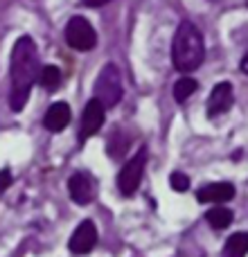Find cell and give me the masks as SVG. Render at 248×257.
<instances>
[{
  "instance_id": "obj_19",
  "label": "cell",
  "mask_w": 248,
  "mask_h": 257,
  "mask_svg": "<svg viewBox=\"0 0 248 257\" xmlns=\"http://www.w3.org/2000/svg\"><path fill=\"white\" fill-rule=\"evenodd\" d=\"M88 7H104V5H108L111 0H84Z\"/></svg>"
},
{
  "instance_id": "obj_20",
  "label": "cell",
  "mask_w": 248,
  "mask_h": 257,
  "mask_svg": "<svg viewBox=\"0 0 248 257\" xmlns=\"http://www.w3.org/2000/svg\"><path fill=\"white\" fill-rule=\"evenodd\" d=\"M241 72H244V75H248V54L244 59H241Z\"/></svg>"
},
{
  "instance_id": "obj_3",
  "label": "cell",
  "mask_w": 248,
  "mask_h": 257,
  "mask_svg": "<svg viewBox=\"0 0 248 257\" xmlns=\"http://www.w3.org/2000/svg\"><path fill=\"white\" fill-rule=\"evenodd\" d=\"M122 79H120V70L115 63H106L99 72L97 81H95V99L102 104L104 108H113L120 104L122 99Z\"/></svg>"
},
{
  "instance_id": "obj_16",
  "label": "cell",
  "mask_w": 248,
  "mask_h": 257,
  "mask_svg": "<svg viewBox=\"0 0 248 257\" xmlns=\"http://www.w3.org/2000/svg\"><path fill=\"white\" fill-rule=\"evenodd\" d=\"M129 149V136L122 131H115L111 136V140H108V156H113V158H122L124 154H127Z\"/></svg>"
},
{
  "instance_id": "obj_14",
  "label": "cell",
  "mask_w": 248,
  "mask_h": 257,
  "mask_svg": "<svg viewBox=\"0 0 248 257\" xmlns=\"http://www.w3.org/2000/svg\"><path fill=\"white\" fill-rule=\"evenodd\" d=\"M196 88H199V84H196L192 77H181V79L174 84V99H176L178 104L187 102V99L196 93Z\"/></svg>"
},
{
  "instance_id": "obj_10",
  "label": "cell",
  "mask_w": 248,
  "mask_h": 257,
  "mask_svg": "<svg viewBox=\"0 0 248 257\" xmlns=\"http://www.w3.org/2000/svg\"><path fill=\"white\" fill-rule=\"evenodd\" d=\"M68 190H70V196L77 205H88L95 199V185L88 178V174L84 172L72 174L70 181H68Z\"/></svg>"
},
{
  "instance_id": "obj_18",
  "label": "cell",
  "mask_w": 248,
  "mask_h": 257,
  "mask_svg": "<svg viewBox=\"0 0 248 257\" xmlns=\"http://www.w3.org/2000/svg\"><path fill=\"white\" fill-rule=\"evenodd\" d=\"M9 185H12V172L9 169H0V196L7 192Z\"/></svg>"
},
{
  "instance_id": "obj_13",
  "label": "cell",
  "mask_w": 248,
  "mask_h": 257,
  "mask_svg": "<svg viewBox=\"0 0 248 257\" xmlns=\"http://www.w3.org/2000/svg\"><path fill=\"white\" fill-rule=\"evenodd\" d=\"M232 219H235L232 210L223 208V205H214V208L205 214V221H208L214 230H223V228H228L232 223Z\"/></svg>"
},
{
  "instance_id": "obj_7",
  "label": "cell",
  "mask_w": 248,
  "mask_h": 257,
  "mask_svg": "<svg viewBox=\"0 0 248 257\" xmlns=\"http://www.w3.org/2000/svg\"><path fill=\"white\" fill-rule=\"evenodd\" d=\"M104 120H106V108L97 102V99H90L84 108V115H81V128H79V142H86L90 136L99 131L104 126Z\"/></svg>"
},
{
  "instance_id": "obj_8",
  "label": "cell",
  "mask_w": 248,
  "mask_h": 257,
  "mask_svg": "<svg viewBox=\"0 0 248 257\" xmlns=\"http://www.w3.org/2000/svg\"><path fill=\"white\" fill-rule=\"evenodd\" d=\"M232 102H235V93H232V84L228 81H221L212 88L210 93V99H208V115L210 117H217V115H223L232 108Z\"/></svg>"
},
{
  "instance_id": "obj_12",
  "label": "cell",
  "mask_w": 248,
  "mask_h": 257,
  "mask_svg": "<svg viewBox=\"0 0 248 257\" xmlns=\"http://www.w3.org/2000/svg\"><path fill=\"white\" fill-rule=\"evenodd\" d=\"M248 255V232H235L223 246V257H246Z\"/></svg>"
},
{
  "instance_id": "obj_6",
  "label": "cell",
  "mask_w": 248,
  "mask_h": 257,
  "mask_svg": "<svg viewBox=\"0 0 248 257\" xmlns=\"http://www.w3.org/2000/svg\"><path fill=\"white\" fill-rule=\"evenodd\" d=\"M95 246H97V228L90 219H86L75 228L70 241H68V248L75 255H88Z\"/></svg>"
},
{
  "instance_id": "obj_4",
  "label": "cell",
  "mask_w": 248,
  "mask_h": 257,
  "mask_svg": "<svg viewBox=\"0 0 248 257\" xmlns=\"http://www.w3.org/2000/svg\"><path fill=\"white\" fill-rule=\"evenodd\" d=\"M145 163H147V147H140V149H138V154L120 169V176H117V187H120L122 196H133V194H136V190L140 187L142 174H145Z\"/></svg>"
},
{
  "instance_id": "obj_9",
  "label": "cell",
  "mask_w": 248,
  "mask_h": 257,
  "mask_svg": "<svg viewBox=\"0 0 248 257\" xmlns=\"http://www.w3.org/2000/svg\"><path fill=\"white\" fill-rule=\"evenodd\" d=\"M235 199V185L232 183H208L196 192V201L199 203H226V201Z\"/></svg>"
},
{
  "instance_id": "obj_17",
  "label": "cell",
  "mask_w": 248,
  "mask_h": 257,
  "mask_svg": "<svg viewBox=\"0 0 248 257\" xmlns=\"http://www.w3.org/2000/svg\"><path fill=\"white\" fill-rule=\"evenodd\" d=\"M169 185H172V190H176V192H187L190 190V178H187L183 172H174L172 176H169Z\"/></svg>"
},
{
  "instance_id": "obj_11",
  "label": "cell",
  "mask_w": 248,
  "mask_h": 257,
  "mask_svg": "<svg viewBox=\"0 0 248 257\" xmlns=\"http://www.w3.org/2000/svg\"><path fill=\"white\" fill-rule=\"evenodd\" d=\"M70 117H72V113H70V106H68L66 102H54L52 106L45 111L43 126L52 133H59L70 124Z\"/></svg>"
},
{
  "instance_id": "obj_5",
  "label": "cell",
  "mask_w": 248,
  "mask_h": 257,
  "mask_svg": "<svg viewBox=\"0 0 248 257\" xmlns=\"http://www.w3.org/2000/svg\"><path fill=\"white\" fill-rule=\"evenodd\" d=\"M66 41L72 50L88 52L97 43V34H95L90 21H86L84 16H72L66 25Z\"/></svg>"
},
{
  "instance_id": "obj_2",
  "label": "cell",
  "mask_w": 248,
  "mask_h": 257,
  "mask_svg": "<svg viewBox=\"0 0 248 257\" xmlns=\"http://www.w3.org/2000/svg\"><path fill=\"white\" fill-rule=\"evenodd\" d=\"M205 59V43L192 21H181L172 43V61L178 72H194Z\"/></svg>"
},
{
  "instance_id": "obj_15",
  "label": "cell",
  "mask_w": 248,
  "mask_h": 257,
  "mask_svg": "<svg viewBox=\"0 0 248 257\" xmlns=\"http://www.w3.org/2000/svg\"><path fill=\"white\" fill-rule=\"evenodd\" d=\"M36 84H41L43 88H48V90H54L59 84H61V70H59L57 66H43L41 68V72H39Z\"/></svg>"
},
{
  "instance_id": "obj_1",
  "label": "cell",
  "mask_w": 248,
  "mask_h": 257,
  "mask_svg": "<svg viewBox=\"0 0 248 257\" xmlns=\"http://www.w3.org/2000/svg\"><path fill=\"white\" fill-rule=\"evenodd\" d=\"M41 72L39 52L30 36L16 39L9 59V108L14 113H21L30 99L32 86L36 84Z\"/></svg>"
}]
</instances>
